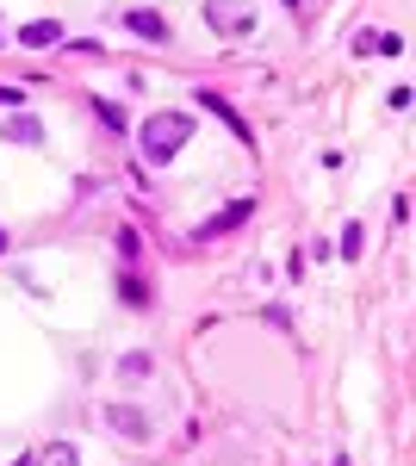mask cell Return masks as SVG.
Returning <instances> with one entry per match:
<instances>
[{
	"instance_id": "1",
	"label": "cell",
	"mask_w": 416,
	"mask_h": 466,
	"mask_svg": "<svg viewBox=\"0 0 416 466\" xmlns=\"http://www.w3.org/2000/svg\"><path fill=\"white\" fill-rule=\"evenodd\" d=\"M193 137V118L187 112H156V118H143V162H174L180 156V144Z\"/></svg>"
},
{
	"instance_id": "3",
	"label": "cell",
	"mask_w": 416,
	"mask_h": 466,
	"mask_svg": "<svg viewBox=\"0 0 416 466\" xmlns=\"http://www.w3.org/2000/svg\"><path fill=\"white\" fill-rule=\"evenodd\" d=\"M118 25H131V32H137L143 44H168V19H162V13H149V6H137V13H125Z\"/></svg>"
},
{
	"instance_id": "5",
	"label": "cell",
	"mask_w": 416,
	"mask_h": 466,
	"mask_svg": "<svg viewBox=\"0 0 416 466\" xmlns=\"http://www.w3.org/2000/svg\"><path fill=\"white\" fill-rule=\"evenodd\" d=\"M19 44L25 50H50V44H63V25L56 19H32V25H19Z\"/></svg>"
},
{
	"instance_id": "8",
	"label": "cell",
	"mask_w": 416,
	"mask_h": 466,
	"mask_svg": "<svg viewBox=\"0 0 416 466\" xmlns=\"http://www.w3.org/2000/svg\"><path fill=\"white\" fill-rule=\"evenodd\" d=\"M243 218H249V199H237V206H224V212L211 218L206 230H211V237H218V230H237V224H243Z\"/></svg>"
},
{
	"instance_id": "12",
	"label": "cell",
	"mask_w": 416,
	"mask_h": 466,
	"mask_svg": "<svg viewBox=\"0 0 416 466\" xmlns=\"http://www.w3.org/2000/svg\"><path fill=\"white\" fill-rule=\"evenodd\" d=\"M0 255H6V230H0Z\"/></svg>"
},
{
	"instance_id": "6",
	"label": "cell",
	"mask_w": 416,
	"mask_h": 466,
	"mask_svg": "<svg viewBox=\"0 0 416 466\" xmlns=\"http://www.w3.org/2000/svg\"><path fill=\"white\" fill-rule=\"evenodd\" d=\"M0 131H6V144H44V125H37L32 112H13Z\"/></svg>"
},
{
	"instance_id": "10",
	"label": "cell",
	"mask_w": 416,
	"mask_h": 466,
	"mask_svg": "<svg viewBox=\"0 0 416 466\" xmlns=\"http://www.w3.org/2000/svg\"><path fill=\"white\" fill-rule=\"evenodd\" d=\"M94 112H100V118H106V125H112V131H125V112L112 106V100H94Z\"/></svg>"
},
{
	"instance_id": "4",
	"label": "cell",
	"mask_w": 416,
	"mask_h": 466,
	"mask_svg": "<svg viewBox=\"0 0 416 466\" xmlns=\"http://www.w3.org/2000/svg\"><path fill=\"white\" fill-rule=\"evenodd\" d=\"M106 423H112L118 435H131V441H149V423H143V410H131V404H112Z\"/></svg>"
},
{
	"instance_id": "9",
	"label": "cell",
	"mask_w": 416,
	"mask_h": 466,
	"mask_svg": "<svg viewBox=\"0 0 416 466\" xmlns=\"http://www.w3.org/2000/svg\"><path fill=\"white\" fill-rule=\"evenodd\" d=\"M342 261H360V224H348V230H342Z\"/></svg>"
},
{
	"instance_id": "2",
	"label": "cell",
	"mask_w": 416,
	"mask_h": 466,
	"mask_svg": "<svg viewBox=\"0 0 416 466\" xmlns=\"http://www.w3.org/2000/svg\"><path fill=\"white\" fill-rule=\"evenodd\" d=\"M206 19H211V32L243 37L249 25H255V6H249V0H206Z\"/></svg>"
},
{
	"instance_id": "11",
	"label": "cell",
	"mask_w": 416,
	"mask_h": 466,
	"mask_svg": "<svg viewBox=\"0 0 416 466\" xmlns=\"http://www.w3.org/2000/svg\"><path fill=\"white\" fill-rule=\"evenodd\" d=\"M44 466H81V461H75V448H50V454H44Z\"/></svg>"
},
{
	"instance_id": "7",
	"label": "cell",
	"mask_w": 416,
	"mask_h": 466,
	"mask_svg": "<svg viewBox=\"0 0 416 466\" xmlns=\"http://www.w3.org/2000/svg\"><path fill=\"white\" fill-rule=\"evenodd\" d=\"M149 367L156 360L143 355V349H131V355H118V380H149Z\"/></svg>"
}]
</instances>
